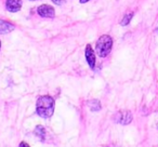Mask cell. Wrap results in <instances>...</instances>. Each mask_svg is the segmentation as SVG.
I'll list each match as a JSON object with an SVG mask.
<instances>
[{
    "instance_id": "obj_4",
    "label": "cell",
    "mask_w": 158,
    "mask_h": 147,
    "mask_svg": "<svg viewBox=\"0 0 158 147\" xmlns=\"http://www.w3.org/2000/svg\"><path fill=\"white\" fill-rule=\"evenodd\" d=\"M114 119H115V121L118 123H121V125H128V123L131 122L132 115H131V112H128V110H121V112H118L116 115H115Z\"/></svg>"
},
{
    "instance_id": "obj_15",
    "label": "cell",
    "mask_w": 158,
    "mask_h": 147,
    "mask_svg": "<svg viewBox=\"0 0 158 147\" xmlns=\"http://www.w3.org/2000/svg\"><path fill=\"white\" fill-rule=\"evenodd\" d=\"M0 48H1V41H0Z\"/></svg>"
},
{
    "instance_id": "obj_11",
    "label": "cell",
    "mask_w": 158,
    "mask_h": 147,
    "mask_svg": "<svg viewBox=\"0 0 158 147\" xmlns=\"http://www.w3.org/2000/svg\"><path fill=\"white\" fill-rule=\"evenodd\" d=\"M64 1H65V0H52V2H53V3H55V5H57V6L63 5Z\"/></svg>"
},
{
    "instance_id": "obj_10",
    "label": "cell",
    "mask_w": 158,
    "mask_h": 147,
    "mask_svg": "<svg viewBox=\"0 0 158 147\" xmlns=\"http://www.w3.org/2000/svg\"><path fill=\"white\" fill-rule=\"evenodd\" d=\"M133 18V12H130V13H127L125 16H123V20H121L120 25H121V26H127V25L130 23V21H131V18Z\"/></svg>"
},
{
    "instance_id": "obj_13",
    "label": "cell",
    "mask_w": 158,
    "mask_h": 147,
    "mask_svg": "<svg viewBox=\"0 0 158 147\" xmlns=\"http://www.w3.org/2000/svg\"><path fill=\"white\" fill-rule=\"evenodd\" d=\"M88 1H90V0H80V3H86Z\"/></svg>"
},
{
    "instance_id": "obj_14",
    "label": "cell",
    "mask_w": 158,
    "mask_h": 147,
    "mask_svg": "<svg viewBox=\"0 0 158 147\" xmlns=\"http://www.w3.org/2000/svg\"><path fill=\"white\" fill-rule=\"evenodd\" d=\"M155 33H156V34H158V28H157V29H156V31H155Z\"/></svg>"
},
{
    "instance_id": "obj_2",
    "label": "cell",
    "mask_w": 158,
    "mask_h": 147,
    "mask_svg": "<svg viewBox=\"0 0 158 147\" xmlns=\"http://www.w3.org/2000/svg\"><path fill=\"white\" fill-rule=\"evenodd\" d=\"M113 48V39L110 36L108 35H103L99 38V40L97 41V53L99 56L105 57L110 54V52L112 51Z\"/></svg>"
},
{
    "instance_id": "obj_16",
    "label": "cell",
    "mask_w": 158,
    "mask_h": 147,
    "mask_svg": "<svg viewBox=\"0 0 158 147\" xmlns=\"http://www.w3.org/2000/svg\"><path fill=\"white\" fill-rule=\"evenodd\" d=\"M31 1H35V0H31Z\"/></svg>"
},
{
    "instance_id": "obj_6",
    "label": "cell",
    "mask_w": 158,
    "mask_h": 147,
    "mask_svg": "<svg viewBox=\"0 0 158 147\" xmlns=\"http://www.w3.org/2000/svg\"><path fill=\"white\" fill-rule=\"evenodd\" d=\"M22 7V0H7L6 1V8L10 12H18Z\"/></svg>"
},
{
    "instance_id": "obj_5",
    "label": "cell",
    "mask_w": 158,
    "mask_h": 147,
    "mask_svg": "<svg viewBox=\"0 0 158 147\" xmlns=\"http://www.w3.org/2000/svg\"><path fill=\"white\" fill-rule=\"evenodd\" d=\"M85 55H86V59H87V62H88L90 68L94 69V66H95V53H94V51H93L92 47H91L90 44H87L86 50H85Z\"/></svg>"
},
{
    "instance_id": "obj_12",
    "label": "cell",
    "mask_w": 158,
    "mask_h": 147,
    "mask_svg": "<svg viewBox=\"0 0 158 147\" xmlns=\"http://www.w3.org/2000/svg\"><path fill=\"white\" fill-rule=\"evenodd\" d=\"M20 147H29V145L27 144V143H25V142H22L20 144Z\"/></svg>"
},
{
    "instance_id": "obj_17",
    "label": "cell",
    "mask_w": 158,
    "mask_h": 147,
    "mask_svg": "<svg viewBox=\"0 0 158 147\" xmlns=\"http://www.w3.org/2000/svg\"><path fill=\"white\" fill-rule=\"evenodd\" d=\"M157 128H158V123H157Z\"/></svg>"
},
{
    "instance_id": "obj_9",
    "label": "cell",
    "mask_w": 158,
    "mask_h": 147,
    "mask_svg": "<svg viewBox=\"0 0 158 147\" xmlns=\"http://www.w3.org/2000/svg\"><path fill=\"white\" fill-rule=\"evenodd\" d=\"M35 134L40 138V140H44V136H46V130L42 125H37L35 129Z\"/></svg>"
},
{
    "instance_id": "obj_8",
    "label": "cell",
    "mask_w": 158,
    "mask_h": 147,
    "mask_svg": "<svg viewBox=\"0 0 158 147\" xmlns=\"http://www.w3.org/2000/svg\"><path fill=\"white\" fill-rule=\"evenodd\" d=\"M88 106L90 107V109L92 112H99L101 109V103H100L98 100H94V101H90L88 103Z\"/></svg>"
},
{
    "instance_id": "obj_3",
    "label": "cell",
    "mask_w": 158,
    "mask_h": 147,
    "mask_svg": "<svg viewBox=\"0 0 158 147\" xmlns=\"http://www.w3.org/2000/svg\"><path fill=\"white\" fill-rule=\"evenodd\" d=\"M37 12L41 18H53L55 16V10L53 7L49 5H42L39 6L37 9Z\"/></svg>"
},
{
    "instance_id": "obj_7",
    "label": "cell",
    "mask_w": 158,
    "mask_h": 147,
    "mask_svg": "<svg viewBox=\"0 0 158 147\" xmlns=\"http://www.w3.org/2000/svg\"><path fill=\"white\" fill-rule=\"evenodd\" d=\"M14 29V25L7 21L0 20V34H8Z\"/></svg>"
},
{
    "instance_id": "obj_1",
    "label": "cell",
    "mask_w": 158,
    "mask_h": 147,
    "mask_svg": "<svg viewBox=\"0 0 158 147\" xmlns=\"http://www.w3.org/2000/svg\"><path fill=\"white\" fill-rule=\"evenodd\" d=\"M54 112V100L49 95L40 96L37 101V114L42 118H50Z\"/></svg>"
}]
</instances>
